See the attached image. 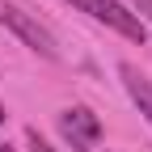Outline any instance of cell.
<instances>
[{
	"label": "cell",
	"instance_id": "cell-3",
	"mask_svg": "<svg viewBox=\"0 0 152 152\" xmlns=\"http://www.w3.org/2000/svg\"><path fill=\"white\" fill-rule=\"evenodd\" d=\"M59 135L76 152H93L97 140H102V123H97V114H93L89 106H68L59 114Z\"/></svg>",
	"mask_w": 152,
	"mask_h": 152
},
{
	"label": "cell",
	"instance_id": "cell-6",
	"mask_svg": "<svg viewBox=\"0 0 152 152\" xmlns=\"http://www.w3.org/2000/svg\"><path fill=\"white\" fill-rule=\"evenodd\" d=\"M127 9H144V13L152 17V0H127Z\"/></svg>",
	"mask_w": 152,
	"mask_h": 152
},
{
	"label": "cell",
	"instance_id": "cell-7",
	"mask_svg": "<svg viewBox=\"0 0 152 152\" xmlns=\"http://www.w3.org/2000/svg\"><path fill=\"white\" fill-rule=\"evenodd\" d=\"M0 123H4V110H0Z\"/></svg>",
	"mask_w": 152,
	"mask_h": 152
},
{
	"label": "cell",
	"instance_id": "cell-5",
	"mask_svg": "<svg viewBox=\"0 0 152 152\" xmlns=\"http://www.w3.org/2000/svg\"><path fill=\"white\" fill-rule=\"evenodd\" d=\"M26 140H30V152H55V148H51V144H47V140H42V135L34 131V127L26 131Z\"/></svg>",
	"mask_w": 152,
	"mask_h": 152
},
{
	"label": "cell",
	"instance_id": "cell-1",
	"mask_svg": "<svg viewBox=\"0 0 152 152\" xmlns=\"http://www.w3.org/2000/svg\"><path fill=\"white\" fill-rule=\"evenodd\" d=\"M0 26H9V30H13V34L30 47V51H38V55H42V59H59L55 34H51L47 26H38L26 9H17V4H9V0H0Z\"/></svg>",
	"mask_w": 152,
	"mask_h": 152
},
{
	"label": "cell",
	"instance_id": "cell-8",
	"mask_svg": "<svg viewBox=\"0 0 152 152\" xmlns=\"http://www.w3.org/2000/svg\"><path fill=\"white\" fill-rule=\"evenodd\" d=\"M0 152H13V148H0Z\"/></svg>",
	"mask_w": 152,
	"mask_h": 152
},
{
	"label": "cell",
	"instance_id": "cell-4",
	"mask_svg": "<svg viewBox=\"0 0 152 152\" xmlns=\"http://www.w3.org/2000/svg\"><path fill=\"white\" fill-rule=\"evenodd\" d=\"M118 76H123V89L131 93V102H135V110L144 114V123L152 127V80L135 68V64H118Z\"/></svg>",
	"mask_w": 152,
	"mask_h": 152
},
{
	"label": "cell",
	"instance_id": "cell-2",
	"mask_svg": "<svg viewBox=\"0 0 152 152\" xmlns=\"http://www.w3.org/2000/svg\"><path fill=\"white\" fill-rule=\"evenodd\" d=\"M68 4H76L80 13H89L93 21L118 30L123 38H131V42H144V21L123 4V0H68Z\"/></svg>",
	"mask_w": 152,
	"mask_h": 152
}]
</instances>
